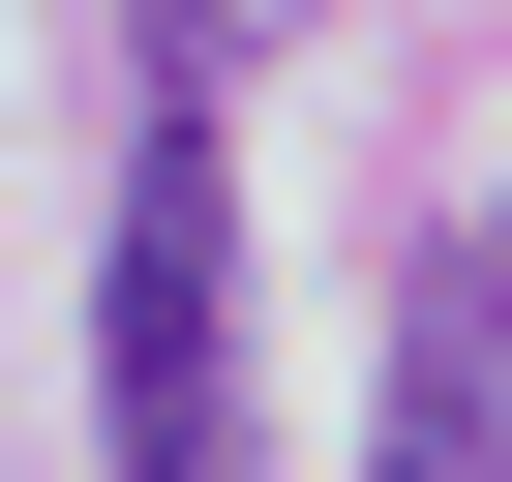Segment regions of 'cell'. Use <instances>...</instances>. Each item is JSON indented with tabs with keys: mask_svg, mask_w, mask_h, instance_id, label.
<instances>
[{
	"mask_svg": "<svg viewBox=\"0 0 512 482\" xmlns=\"http://www.w3.org/2000/svg\"><path fill=\"white\" fill-rule=\"evenodd\" d=\"M392 482H512V241H422V302H392Z\"/></svg>",
	"mask_w": 512,
	"mask_h": 482,
	"instance_id": "2",
	"label": "cell"
},
{
	"mask_svg": "<svg viewBox=\"0 0 512 482\" xmlns=\"http://www.w3.org/2000/svg\"><path fill=\"white\" fill-rule=\"evenodd\" d=\"M121 31H151V91H241V61L302 31V0H121Z\"/></svg>",
	"mask_w": 512,
	"mask_h": 482,
	"instance_id": "3",
	"label": "cell"
},
{
	"mask_svg": "<svg viewBox=\"0 0 512 482\" xmlns=\"http://www.w3.org/2000/svg\"><path fill=\"white\" fill-rule=\"evenodd\" d=\"M91 362H121V482H241V211H211V121H151V181H121Z\"/></svg>",
	"mask_w": 512,
	"mask_h": 482,
	"instance_id": "1",
	"label": "cell"
}]
</instances>
